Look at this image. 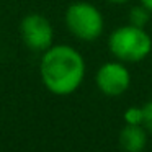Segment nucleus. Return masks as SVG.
Instances as JSON below:
<instances>
[{
	"instance_id": "obj_4",
	"label": "nucleus",
	"mask_w": 152,
	"mask_h": 152,
	"mask_svg": "<svg viewBox=\"0 0 152 152\" xmlns=\"http://www.w3.org/2000/svg\"><path fill=\"white\" fill-rule=\"evenodd\" d=\"M20 34L25 46L31 51H41L44 53L53 46L54 30L51 21L39 13H30L21 20Z\"/></svg>"
},
{
	"instance_id": "obj_11",
	"label": "nucleus",
	"mask_w": 152,
	"mask_h": 152,
	"mask_svg": "<svg viewBox=\"0 0 152 152\" xmlns=\"http://www.w3.org/2000/svg\"><path fill=\"white\" fill-rule=\"evenodd\" d=\"M108 2H111V4H124L128 0H108Z\"/></svg>"
},
{
	"instance_id": "obj_7",
	"label": "nucleus",
	"mask_w": 152,
	"mask_h": 152,
	"mask_svg": "<svg viewBox=\"0 0 152 152\" xmlns=\"http://www.w3.org/2000/svg\"><path fill=\"white\" fill-rule=\"evenodd\" d=\"M151 13L152 12L147 7H144L142 4L136 5L129 12V23L134 25V26H139V28H145V25L151 20Z\"/></svg>"
},
{
	"instance_id": "obj_2",
	"label": "nucleus",
	"mask_w": 152,
	"mask_h": 152,
	"mask_svg": "<svg viewBox=\"0 0 152 152\" xmlns=\"http://www.w3.org/2000/svg\"><path fill=\"white\" fill-rule=\"evenodd\" d=\"M108 49L121 62H141L151 54L152 38L144 28L129 23L110 34Z\"/></svg>"
},
{
	"instance_id": "obj_8",
	"label": "nucleus",
	"mask_w": 152,
	"mask_h": 152,
	"mask_svg": "<svg viewBox=\"0 0 152 152\" xmlns=\"http://www.w3.org/2000/svg\"><path fill=\"white\" fill-rule=\"evenodd\" d=\"M142 111V126L147 129V132L152 134V100L147 102L144 106H141Z\"/></svg>"
},
{
	"instance_id": "obj_6",
	"label": "nucleus",
	"mask_w": 152,
	"mask_h": 152,
	"mask_svg": "<svg viewBox=\"0 0 152 152\" xmlns=\"http://www.w3.org/2000/svg\"><path fill=\"white\" fill-rule=\"evenodd\" d=\"M147 129L142 124H132L126 123L119 131V147L124 152H142L147 145Z\"/></svg>"
},
{
	"instance_id": "obj_5",
	"label": "nucleus",
	"mask_w": 152,
	"mask_h": 152,
	"mask_svg": "<svg viewBox=\"0 0 152 152\" xmlns=\"http://www.w3.org/2000/svg\"><path fill=\"white\" fill-rule=\"evenodd\" d=\"M95 82L98 90L106 96H119L128 92L131 85V74L121 61L105 62L95 75Z\"/></svg>"
},
{
	"instance_id": "obj_1",
	"label": "nucleus",
	"mask_w": 152,
	"mask_h": 152,
	"mask_svg": "<svg viewBox=\"0 0 152 152\" xmlns=\"http://www.w3.org/2000/svg\"><path fill=\"white\" fill-rule=\"evenodd\" d=\"M39 75L44 87L54 95H70L83 82L85 61L72 46L56 44L41 56Z\"/></svg>"
},
{
	"instance_id": "obj_3",
	"label": "nucleus",
	"mask_w": 152,
	"mask_h": 152,
	"mask_svg": "<svg viewBox=\"0 0 152 152\" xmlns=\"http://www.w3.org/2000/svg\"><path fill=\"white\" fill-rule=\"evenodd\" d=\"M66 26L70 34L82 41H93L103 33L105 20L95 5L88 2H74L66 10Z\"/></svg>"
},
{
	"instance_id": "obj_10",
	"label": "nucleus",
	"mask_w": 152,
	"mask_h": 152,
	"mask_svg": "<svg viewBox=\"0 0 152 152\" xmlns=\"http://www.w3.org/2000/svg\"><path fill=\"white\" fill-rule=\"evenodd\" d=\"M139 2H141V4L144 5V7H147L149 10L152 12V0H139Z\"/></svg>"
},
{
	"instance_id": "obj_9",
	"label": "nucleus",
	"mask_w": 152,
	"mask_h": 152,
	"mask_svg": "<svg viewBox=\"0 0 152 152\" xmlns=\"http://www.w3.org/2000/svg\"><path fill=\"white\" fill-rule=\"evenodd\" d=\"M124 119L126 123H132V124H142V111L141 108L131 106L128 111L124 113Z\"/></svg>"
}]
</instances>
